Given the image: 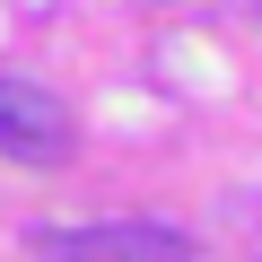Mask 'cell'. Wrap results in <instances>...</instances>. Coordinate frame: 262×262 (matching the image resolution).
Masks as SVG:
<instances>
[{
	"mask_svg": "<svg viewBox=\"0 0 262 262\" xmlns=\"http://www.w3.org/2000/svg\"><path fill=\"white\" fill-rule=\"evenodd\" d=\"M35 262H201L184 227L158 219H105V227H53L35 236Z\"/></svg>",
	"mask_w": 262,
	"mask_h": 262,
	"instance_id": "obj_1",
	"label": "cell"
},
{
	"mask_svg": "<svg viewBox=\"0 0 262 262\" xmlns=\"http://www.w3.org/2000/svg\"><path fill=\"white\" fill-rule=\"evenodd\" d=\"M70 105L35 79H0V158L9 166H61L70 158Z\"/></svg>",
	"mask_w": 262,
	"mask_h": 262,
	"instance_id": "obj_2",
	"label": "cell"
}]
</instances>
